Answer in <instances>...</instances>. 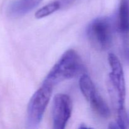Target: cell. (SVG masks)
<instances>
[{"mask_svg": "<svg viewBox=\"0 0 129 129\" xmlns=\"http://www.w3.org/2000/svg\"><path fill=\"white\" fill-rule=\"evenodd\" d=\"M118 28L124 34L129 31V0H120Z\"/></svg>", "mask_w": 129, "mask_h": 129, "instance_id": "obj_8", "label": "cell"}, {"mask_svg": "<svg viewBox=\"0 0 129 129\" xmlns=\"http://www.w3.org/2000/svg\"><path fill=\"white\" fill-rule=\"evenodd\" d=\"M73 111V102L70 96L59 93L54 96L52 103V125L54 129L65 128Z\"/></svg>", "mask_w": 129, "mask_h": 129, "instance_id": "obj_6", "label": "cell"}, {"mask_svg": "<svg viewBox=\"0 0 129 129\" xmlns=\"http://www.w3.org/2000/svg\"><path fill=\"white\" fill-rule=\"evenodd\" d=\"M88 39L92 46L98 50H105L112 42V25L109 18L101 16L94 19L86 30Z\"/></svg>", "mask_w": 129, "mask_h": 129, "instance_id": "obj_4", "label": "cell"}, {"mask_svg": "<svg viewBox=\"0 0 129 129\" xmlns=\"http://www.w3.org/2000/svg\"><path fill=\"white\" fill-rule=\"evenodd\" d=\"M111 72L108 76V90L117 113L126 110L125 108L126 89L123 68L119 59L113 53L108 56Z\"/></svg>", "mask_w": 129, "mask_h": 129, "instance_id": "obj_2", "label": "cell"}, {"mask_svg": "<svg viewBox=\"0 0 129 129\" xmlns=\"http://www.w3.org/2000/svg\"><path fill=\"white\" fill-rule=\"evenodd\" d=\"M52 90V86L43 83L31 97L26 110V125L28 128H35L39 125L51 98Z\"/></svg>", "mask_w": 129, "mask_h": 129, "instance_id": "obj_3", "label": "cell"}, {"mask_svg": "<svg viewBox=\"0 0 129 129\" xmlns=\"http://www.w3.org/2000/svg\"><path fill=\"white\" fill-rule=\"evenodd\" d=\"M43 0H15L7 8V14L11 18H18L27 14L38 6Z\"/></svg>", "mask_w": 129, "mask_h": 129, "instance_id": "obj_7", "label": "cell"}, {"mask_svg": "<svg viewBox=\"0 0 129 129\" xmlns=\"http://www.w3.org/2000/svg\"><path fill=\"white\" fill-rule=\"evenodd\" d=\"M79 88L92 109L102 118H107L110 116V110L105 101L99 94L93 81L86 74H83L79 81Z\"/></svg>", "mask_w": 129, "mask_h": 129, "instance_id": "obj_5", "label": "cell"}, {"mask_svg": "<svg viewBox=\"0 0 129 129\" xmlns=\"http://www.w3.org/2000/svg\"><path fill=\"white\" fill-rule=\"evenodd\" d=\"M61 6V3L59 1H55L47 4L38 10L35 14L36 18H43L54 13L59 10Z\"/></svg>", "mask_w": 129, "mask_h": 129, "instance_id": "obj_9", "label": "cell"}, {"mask_svg": "<svg viewBox=\"0 0 129 129\" xmlns=\"http://www.w3.org/2000/svg\"><path fill=\"white\" fill-rule=\"evenodd\" d=\"M84 66L78 53L73 49L66 51L53 66L44 81L54 87L56 84L84 74Z\"/></svg>", "mask_w": 129, "mask_h": 129, "instance_id": "obj_1", "label": "cell"}]
</instances>
